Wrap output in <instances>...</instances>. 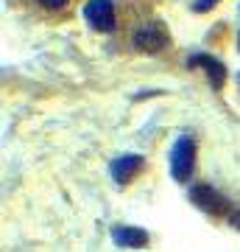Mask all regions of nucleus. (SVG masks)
<instances>
[{
  "label": "nucleus",
  "instance_id": "obj_6",
  "mask_svg": "<svg viewBox=\"0 0 240 252\" xmlns=\"http://www.w3.org/2000/svg\"><path fill=\"white\" fill-rule=\"evenodd\" d=\"M187 67H190V70H193V67H204L207 81L213 84V90H223V84H226V67H223V62H218L215 56L196 54V56L187 59Z\"/></svg>",
  "mask_w": 240,
  "mask_h": 252
},
{
  "label": "nucleus",
  "instance_id": "obj_1",
  "mask_svg": "<svg viewBox=\"0 0 240 252\" xmlns=\"http://www.w3.org/2000/svg\"><path fill=\"white\" fill-rule=\"evenodd\" d=\"M170 177L176 182H190L196 168V140L190 135H179L176 143L170 146Z\"/></svg>",
  "mask_w": 240,
  "mask_h": 252
},
{
  "label": "nucleus",
  "instance_id": "obj_4",
  "mask_svg": "<svg viewBox=\"0 0 240 252\" xmlns=\"http://www.w3.org/2000/svg\"><path fill=\"white\" fill-rule=\"evenodd\" d=\"M84 17H87L89 28H95L101 34L115 31V6H112V0H87Z\"/></svg>",
  "mask_w": 240,
  "mask_h": 252
},
{
  "label": "nucleus",
  "instance_id": "obj_5",
  "mask_svg": "<svg viewBox=\"0 0 240 252\" xmlns=\"http://www.w3.org/2000/svg\"><path fill=\"white\" fill-rule=\"evenodd\" d=\"M145 165V157L142 154H120L109 162V174L117 185H129V182L140 174V168Z\"/></svg>",
  "mask_w": 240,
  "mask_h": 252
},
{
  "label": "nucleus",
  "instance_id": "obj_11",
  "mask_svg": "<svg viewBox=\"0 0 240 252\" xmlns=\"http://www.w3.org/2000/svg\"><path fill=\"white\" fill-rule=\"evenodd\" d=\"M238 45H240V36H238Z\"/></svg>",
  "mask_w": 240,
  "mask_h": 252
},
{
  "label": "nucleus",
  "instance_id": "obj_7",
  "mask_svg": "<svg viewBox=\"0 0 240 252\" xmlns=\"http://www.w3.org/2000/svg\"><path fill=\"white\" fill-rule=\"evenodd\" d=\"M112 241L117 247H129V250H140L148 244V233L142 227H129V224H117L112 227Z\"/></svg>",
  "mask_w": 240,
  "mask_h": 252
},
{
  "label": "nucleus",
  "instance_id": "obj_3",
  "mask_svg": "<svg viewBox=\"0 0 240 252\" xmlns=\"http://www.w3.org/2000/svg\"><path fill=\"white\" fill-rule=\"evenodd\" d=\"M132 45L134 51H140V54H160L162 48L168 45V31L160 26V23H145L134 31L132 36Z\"/></svg>",
  "mask_w": 240,
  "mask_h": 252
},
{
  "label": "nucleus",
  "instance_id": "obj_10",
  "mask_svg": "<svg viewBox=\"0 0 240 252\" xmlns=\"http://www.w3.org/2000/svg\"><path fill=\"white\" fill-rule=\"evenodd\" d=\"M229 224L235 227V230H240V210H238V213H232V216H229Z\"/></svg>",
  "mask_w": 240,
  "mask_h": 252
},
{
  "label": "nucleus",
  "instance_id": "obj_8",
  "mask_svg": "<svg viewBox=\"0 0 240 252\" xmlns=\"http://www.w3.org/2000/svg\"><path fill=\"white\" fill-rule=\"evenodd\" d=\"M218 3H221V0H196V3H193V11H196V14H204V11H210L213 6H218Z\"/></svg>",
  "mask_w": 240,
  "mask_h": 252
},
{
  "label": "nucleus",
  "instance_id": "obj_2",
  "mask_svg": "<svg viewBox=\"0 0 240 252\" xmlns=\"http://www.w3.org/2000/svg\"><path fill=\"white\" fill-rule=\"evenodd\" d=\"M190 202L198 207V210H204L210 216H223L226 210H229V199L218 193L213 185H204V182H198L190 188Z\"/></svg>",
  "mask_w": 240,
  "mask_h": 252
},
{
  "label": "nucleus",
  "instance_id": "obj_9",
  "mask_svg": "<svg viewBox=\"0 0 240 252\" xmlns=\"http://www.w3.org/2000/svg\"><path fill=\"white\" fill-rule=\"evenodd\" d=\"M67 0H39V6H45V9H62Z\"/></svg>",
  "mask_w": 240,
  "mask_h": 252
}]
</instances>
